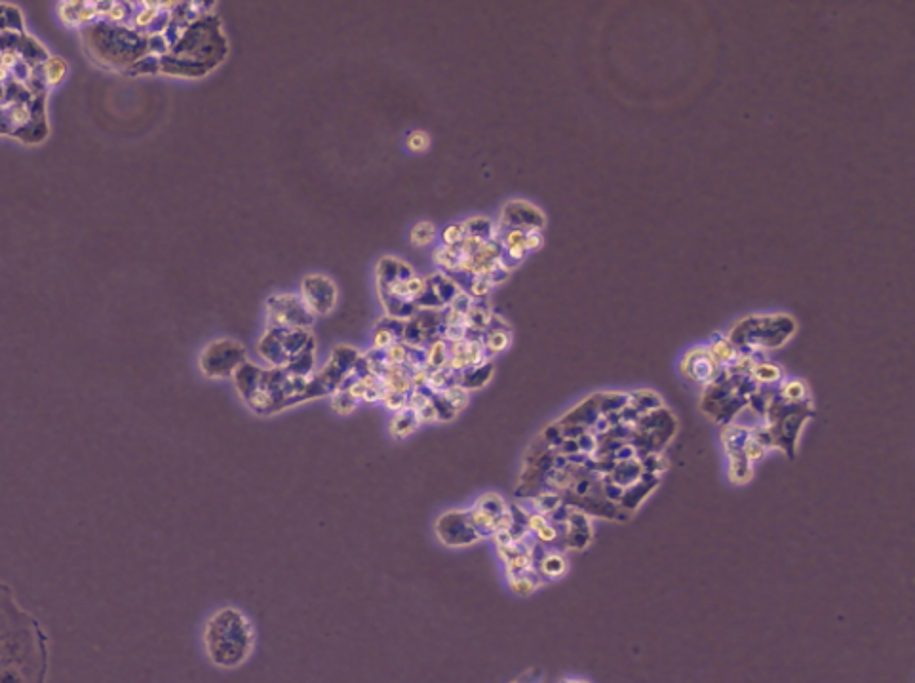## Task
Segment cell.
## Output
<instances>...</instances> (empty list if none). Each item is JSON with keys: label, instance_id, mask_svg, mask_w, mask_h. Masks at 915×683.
I'll return each instance as SVG.
<instances>
[{"label": "cell", "instance_id": "1", "mask_svg": "<svg viewBox=\"0 0 915 683\" xmlns=\"http://www.w3.org/2000/svg\"><path fill=\"white\" fill-rule=\"evenodd\" d=\"M48 638L21 609L12 588L0 583V683H46Z\"/></svg>", "mask_w": 915, "mask_h": 683}, {"label": "cell", "instance_id": "2", "mask_svg": "<svg viewBox=\"0 0 915 683\" xmlns=\"http://www.w3.org/2000/svg\"><path fill=\"white\" fill-rule=\"evenodd\" d=\"M254 647V623L234 605L215 611L204 626V649L217 668L234 670L242 666L252 657Z\"/></svg>", "mask_w": 915, "mask_h": 683}, {"label": "cell", "instance_id": "3", "mask_svg": "<svg viewBox=\"0 0 915 683\" xmlns=\"http://www.w3.org/2000/svg\"><path fill=\"white\" fill-rule=\"evenodd\" d=\"M468 524L478 535V539L486 535H497L501 531H507L512 524V514L508 512L505 499H501L495 493L482 495L476 505L467 510Z\"/></svg>", "mask_w": 915, "mask_h": 683}, {"label": "cell", "instance_id": "4", "mask_svg": "<svg viewBox=\"0 0 915 683\" xmlns=\"http://www.w3.org/2000/svg\"><path fill=\"white\" fill-rule=\"evenodd\" d=\"M244 356H246V352L238 343L223 339V341H215L206 349V352L202 354L200 366L206 375L221 379V377H229L236 368H240Z\"/></svg>", "mask_w": 915, "mask_h": 683}, {"label": "cell", "instance_id": "5", "mask_svg": "<svg viewBox=\"0 0 915 683\" xmlns=\"http://www.w3.org/2000/svg\"><path fill=\"white\" fill-rule=\"evenodd\" d=\"M438 539L448 547H467L470 543L478 541L472 526L468 524L467 510H451L436 522Z\"/></svg>", "mask_w": 915, "mask_h": 683}, {"label": "cell", "instance_id": "6", "mask_svg": "<svg viewBox=\"0 0 915 683\" xmlns=\"http://www.w3.org/2000/svg\"><path fill=\"white\" fill-rule=\"evenodd\" d=\"M716 362L714 358L710 356L708 351H695L691 352L685 360H683V373H687L691 377V381H697V383H710L714 379V371H716Z\"/></svg>", "mask_w": 915, "mask_h": 683}, {"label": "cell", "instance_id": "7", "mask_svg": "<svg viewBox=\"0 0 915 683\" xmlns=\"http://www.w3.org/2000/svg\"><path fill=\"white\" fill-rule=\"evenodd\" d=\"M484 356V349L478 343H457L455 349L451 351V368L455 370H465L470 366H476Z\"/></svg>", "mask_w": 915, "mask_h": 683}, {"label": "cell", "instance_id": "8", "mask_svg": "<svg viewBox=\"0 0 915 683\" xmlns=\"http://www.w3.org/2000/svg\"><path fill=\"white\" fill-rule=\"evenodd\" d=\"M567 566H569V564H567V558L562 556V554H558V552H548V554H545V556L541 558V562H539L541 575L546 577V579H560V577H564L565 573H567Z\"/></svg>", "mask_w": 915, "mask_h": 683}, {"label": "cell", "instance_id": "9", "mask_svg": "<svg viewBox=\"0 0 915 683\" xmlns=\"http://www.w3.org/2000/svg\"><path fill=\"white\" fill-rule=\"evenodd\" d=\"M419 425H421V421L413 411H400L390 423V434L394 438H408L409 434H413Z\"/></svg>", "mask_w": 915, "mask_h": 683}, {"label": "cell", "instance_id": "10", "mask_svg": "<svg viewBox=\"0 0 915 683\" xmlns=\"http://www.w3.org/2000/svg\"><path fill=\"white\" fill-rule=\"evenodd\" d=\"M527 522H529V527L535 531V535L541 539V541H554L556 539V529L548 524L543 514H527Z\"/></svg>", "mask_w": 915, "mask_h": 683}, {"label": "cell", "instance_id": "11", "mask_svg": "<svg viewBox=\"0 0 915 683\" xmlns=\"http://www.w3.org/2000/svg\"><path fill=\"white\" fill-rule=\"evenodd\" d=\"M729 478L735 482V484H744L752 478V467L748 461H744L742 457H733L731 459V465H729Z\"/></svg>", "mask_w": 915, "mask_h": 683}, {"label": "cell", "instance_id": "12", "mask_svg": "<svg viewBox=\"0 0 915 683\" xmlns=\"http://www.w3.org/2000/svg\"><path fill=\"white\" fill-rule=\"evenodd\" d=\"M752 375L761 383H777L782 377V370L775 364H756L752 368Z\"/></svg>", "mask_w": 915, "mask_h": 683}, {"label": "cell", "instance_id": "13", "mask_svg": "<svg viewBox=\"0 0 915 683\" xmlns=\"http://www.w3.org/2000/svg\"><path fill=\"white\" fill-rule=\"evenodd\" d=\"M434 236H436V229H434L432 223H419V225L413 227L409 238H411V242L415 246H427L434 240Z\"/></svg>", "mask_w": 915, "mask_h": 683}, {"label": "cell", "instance_id": "14", "mask_svg": "<svg viewBox=\"0 0 915 683\" xmlns=\"http://www.w3.org/2000/svg\"><path fill=\"white\" fill-rule=\"evenodd\" d=\"M512 337L510 333L503 332V330H495V332L489 333L486 341V351L489 352H503L507 351L508 345H510Z\"/></svg>", "mask_w": 915, "mask_h": 683}, {"label": "cell", "instance_id": "15", "mask_svg": "<svg viewBox=\"0 0 915 683\" xmlns=\"http://www.w3.org/2000/svg\"><path fill=\"white\" fill-rule=\"evenodd\" d=\"M430 137L425 132H411L408 136L409 151L413 153H425L429 149Z\"/></svg>", "mask_w": 915, "mask_h": 683}, {"label": "cell", "instance_id": "16", "mask_svg": "<svg viewBox=\"0 0 915 683\" xmlns=\"http://www.w3.org/2000/svg\"><path fill=\"white\" fill-rule=\"evenodd\" d=\"M782 394H784L788 400L798 402V400H803V398L807 396V389H805V385H803L801 381L794 379V381H788V383L782 387Z\"/></svg>", "mask_w": 915, "mask_h": 683}, {"label": "cell", "instance_id": "17", "mask_svg": "<svg viewBox=\"0 0 915 683\" xmlns=\"http://www.w3.org/2000/svg\"><path fill=\"white\" fill-rule=\"evenodd\" d=\"M65 69H67V65H65L61 59H52V61L48 63V67H46V73H48L50 84H58L59 80L63 79V75H65Z\"/></svg>", "mask_w": 915, "mask_h": 683}, {"label": "cell", "instance_id": "18", "mask_svg": "<svg viewBox=\"0 0 915 683\" xmlns=\"http://www.w3.org/2000/svg\"><path fill=\"white\" fill-rule=\"evenodd\" d=\"M465 231H467V227H465V225H449L448 231L444 233V240H446V244H448V246H453V244L461 242V240H463V236H465Z\"/></svg>", "mask_w": 915, "mask_h": 683}, {"label": "cell", "instance_id": "19", "mask_svg": "<svg viewBox=\"0 0 915 683\" xmlns=\"http://www.w3.org/2000/svg\"><path fill=\"white\" fill-rule=\"evenodd\" d=\"M558 683H590V682H588V680H585V678H564V680H560V682H558Z\"/></svg>", "mask_w": 915, "mask_h": 683}, {"label": "cell", "instance_id": "20", "mask_svg": "<svg viewBox=\"0 0 915 683\" xmlns=\"http://www.w3.org/2000/svg\"><path fill=\"white\" fill-rule=\"evenodd\" d=\"M2 77H4V69H0V79H2Z\"/></svg>", "mask_w": 915, "mask_h": 683}]
</instances>
